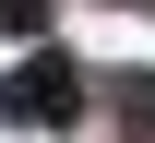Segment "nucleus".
<instances>
[{
	"instance_id": "nucleus-1",
	"label": "nucleus",
	"mask_w": 155,
	"mask_h": 143,
	"mask_svg": "<svg viewBox=\"0 0 155 143\" xmlns=\"http://www.w3.org/2000/svg\"><path fill=\"white\" fill-rule=\"evenodd\" d=\"M84 96H96V72H84L72 48H36V60L0 83V107H12V119H36V131H72V119H84Z\"/></svg>"
},
{
	"instance_id": "nucleus-2",
	"label": "nucleus",
	"mask_w": 155,
	"mask_h": 143,
	"mask_svg": "<svg viewBox=\"0 0 155 143\" xmlns=\"http://www.w3.org/2000/svg\"><path fill=\"white\" fill-rule=\"evenodd\" d=\"M96 96H107V119H119V131H143V143H155V72H107Z\"/></svg>"
},
{
	"instance_id": "nucleus-3",
	"label": "nucleus",
	"mask_w": 155,
	"mask_h": 143,
	"mask_svg": "<svg viewBox=\"0 0 155 143\" xmlns=\"http://www.w3.org/2000/svg\"><path fill=\"white\" fill-rule=\"evenodd\" d=\"M0 24H12V36H36V24H48V0H0Z\"/></svg>"
},
{
	"instance_id": "nucleus-4",
	"label": "nucleus",
	"mask_w": 155,
	"mask_h": 143,
	"mask_svg": "<svg viewBox=\"0 0 155 143\" xmlns=\"http://www.w3.org/2000/svg\"><path fill=\"white\" fill-rule=\"evenodd\" d=\"M119 12H155V0H119Z\"/></svg>"
}]
</instances>
